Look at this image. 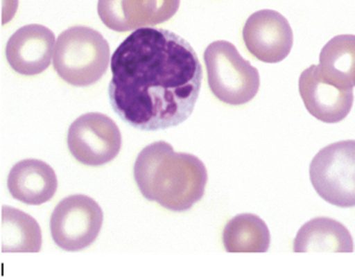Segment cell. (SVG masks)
<instances>
[{
    "instance_id": "1",
    "label": "cell",
    "mask_w": 355,
    "mask_h": 280,
    "mask_svg": "<svg viewBox=\"0 0 355 280\" xmlns=\"http://www.w3.org/2000/svg\"><path fill=\"white\" fill-rule=\"evenodd\" d=\"M109 100L123 122L141 131L180 125L199 98L202 67L184 37L163 28H139L110 61Z\"/></svg>"
},
{
    "instance_id": "2",
    "label": "cell",
    "mask_w": 355,
    "mask_h": 280,
    "mask_svg": "<svg viewBox=\"0 0 355 280\" xmlns=\"http://www.w3.org/2000/svg\"><path fill=\"white\" fill-rule=\"evenodd\" d=\"M133 177L145 199L172 211L191 209L202 199L208 180L204 162L196 155L174 152L166 141L141 150Z\"/></svg>"
},
{
    "instance_id": "3",
    "label": "cell",
    "mask_w": 355,
    "mask_h": 280,
    "mask_svg": "<svg viewBox=\"0 0 355 280\" xmlns=\"http://www.w3.org/2000/svg\"><path fill=\"white\" fill-rule=\"evenodd\" d=\"M110 62V47L103 35L90 27L63 30L56 40L54 69L68 85L89 87L100 81Z\"/></svg>"
},
{
    "instance_id": "4",
    "label": "cell",
    "mask_w": 355,
    "mask_h": 280,
    "mask_svg": "<svg viewBox=\"0 0 355 280\" xmlns=\"http://www.w3.org/2000/svg\"><path fill=\"white\" fill-rule=\"evenodd\" d=\"M208 85L218 100L230 105L248 103L257 95L259 73L230 41L211 42L204 54Z\"/></svg>"
},
{
    "instance_id": "5",
    "label": "cell",
    "mask_w": 355,
    "mask_h": 280,
    "mask_svg": "<svg viewBox=\"0 0 355 280\" xmlns=\"http://www.w3.org/2000/svg\"><path fill=\"white\" fill-rule=\"evenodd\" d=\"M311 184L326 202L355 206V141L344 140L322 148L310 165Z\"/></svg>"
},
{
    "instance_id": "6",
    "label": "cell",
    "mask_w": 355,
    "mask_h": 280,
    "mask_svg": "<svg viewBox=\"0 0 355 280\" xmlns=\"http://www.w3.org/2000/svg\"><path fill=\"white\" fill-rule=\"evenodd\" d=\"M103 225V211L87 195H71L55 207L51 218V234L58 247L80 251L96 240Z\"/></svg>"
},
{
    "instance_id": "7",
    "label": "cell",
    "mask_w": 355,
    "mask_h": 280,
    "mask_svg": "<svg viewBox=\"0 0 355 280\" xmlns=\"http://www.w3.org/2000/svg\"><path fill=\"white\" fill-rule=\"evenodd\" d=\"M67 144L78 162L85 166H102L119 155L122 134L110 117L89 112L73 122L68 130Z\"/></svg>"
},
{
    "instance_id": "8",
    "label": "cell",
    "mask_w": 355,
    "mask_h": 280,
    "mask_svg": "<svg viewBox=\"0 0 355 280\" xmlns=\"http://www.w3.org/2000/svg\"><path fill=\"white\" fill-rule=\"evenodd\" d=\"M242 37L248 52L262 62H281L293 49V28L285 17L272 10H261L250 15L244 24Z\"/></svg>"
},
{
    "instance_id": "9",
    "label": "cell",
    "mask_w": 355,
    "mask_h": 280,
    "mask_svg": "<svg viewBox=\"0 0 355 280\" xmlns=\"http://www.w3.org/2000/svg\"><path fill=\"white\" fill-rule=\"evenodd\" d=\"M179 6V0H101L97 12L107 28L129 32L170 20Z\"/></svg>"
},
{
    "instance_id": "10",
    "label": "cell",
    "mask_w": 355,
    "mask_h": 280,
    "mask_svg": "<svg viewBox=\"0 0 355 280\" xmlns=\"http://www.w3.org/2000/svg\"><path fill=\"white\" fill-rule=\"evenodd\" d=\"M298 89L309 114L320 122H341L353 107V89L340 88L326 81L319 74L317 64L304 70L298 81Z\"/></svg>"
},
{
    "instance_id": "11",
    "label": "cell",
    "mask_w": 355,
    "mask_h": 280,
    "mask_svg": "<svg viewBox=\"0 0 355 280\" xmlns=\"http://www.w3.org/2000/svg\"><path fill=\"white\" fill-rule=\"evenodd\" d=\"M55 35L42 25H27L15 32L6 44V59L15 73L39 75L49 68L55 53Z\"/></svg>"
},
{
    "instance_id": "12",
    "label": "cell",
    "mask_w": 355,
    "mask_h": 280,
    "mask_svg": "<svg viewBox=\"0 0 355 280\" xmlns=\"http://www.w3.org/2000/svg\"><path fill=\"white\" fill-rule=\"evenodd\" d=\"M8 187L13 199L30 206H40L53 199L58 189V177L49 164L26 159L12 168Z\"/></svg>"
},
{
    "instance_id": "13",
    "label": "cell",
    "mask_w": 355,
    "mask_h": 280,
    "mask_svg": "<svg viewBox=\"0 0 355 280\" xmlns=\"http://www.w3.org/2000/svg\"><path fill=\"white\" fill-rule=\"evenodd\" d=\"M295 252H353V238L344 225L329 218L306 222L293 240Z\"/></svg>"
},
{
    "instance_id": "14",
    "label": "cell",
    "mask_w": 355,
    "mask_h": 280,
    "mask_svg": "<svg viewBox=\"0 0 355 280\" xmlns=\"http://www.w3.org/2000/svg\"><path fill=\"white\" fill-rule=\"evenodd\" d=\"M319 74L326 81L344 89L355 85V37L338 35L324 46L319 58Z\"/></svg>"
},
{
    "instance_id": "15",
    "label": "cell",
    "mask_w": 355,
    "mask_h": 280,
    "mask_svg": "<svg viewBox=\"0 0 355 280\" xmlns=\"http://www.w3.org/2000/svg\"><path fill=\"white\" fill-rule=\"evenodd\" d=\"M270 231L266 222L254 214L232 218L222 234V242L230 254H262L270 247Z\"/></svg>"
},
{
    "instance_id": "16",
    "label": "cell",
    "mask_w": 355,
    "mask_h": 280,
    "mask_svg": "<svg viewBox=\"0 0 355 280\" xmlns=\"http://www.w3.org/2000/svg\"><path fill=\"white\" fill-rule=\"evenodd\" d=\"M42 245L40 225L32 216L12 207H3V252H39Z\"/></svg>"
}]
</instances>
